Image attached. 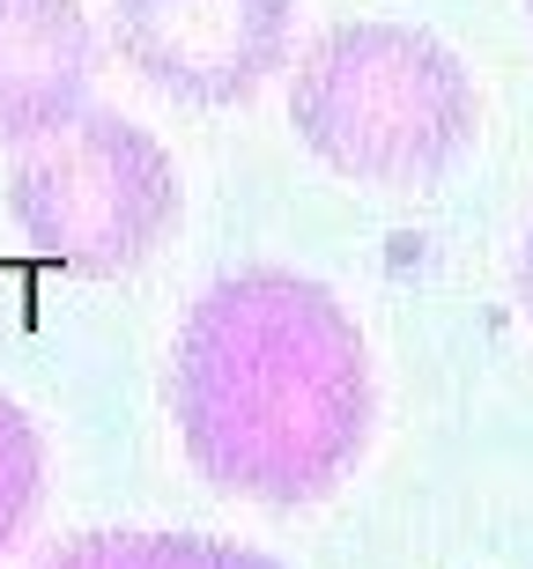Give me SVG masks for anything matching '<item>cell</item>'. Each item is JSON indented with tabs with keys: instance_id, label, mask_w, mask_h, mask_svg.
Segmentation results:
<instances>
[{
	"instance_id": "1",
	"label": "cell",
	"mask_w": 533,
	"mask_h": 569,
	"mask_svg": "<svg viewBox=\"0 0 533 569\" xmlns=\"http://www.w3.org/2000/svg\"><path fill=\"white\" fill-rule=\"evenodd\" d=\"M171 415L200 481L245 503H319L371 443V356L342 296L289 267L200 289L171 356Z\"/></svg>"
},
{
	"instance_id": "2",
	"label": "cell",
	"mask_w": 533,
	"mask_h": 569,
	"mask_svg": "<svg viewBox=\"0 0 533 569\" xmlns=\"http://www.w3.org/2000/svg\"><path fill=\"white\" fill-rule=\"evenodd\" d=\"M289 127L356 186H430L474 148L482 97L452 44L407 22H342L289 74Z\"/></svg>"
},
{
	"instance_id": "3",
	"label": "cell",
	"mask_w": 533,
	"mask_h": 569,
	"mask_svg": "<svg viewBox=\"0 0 533 569\" xmlns=\"http://www.w3.org/2000/svg\"><path fill=\"white\" fill-rule=\"evenodd\" d=\"M8 214L52 267L111 281L156 259L178 230V170L134 119L82 104L16 141Z\"/></svg>"
},
{
	"instance_id": "4",
	"label": "cell",
	"mask_w": 533,
	"mask_h": 569,
	"mask_svg": "<svg viewBox=\"0 0 533 569\" xmlns=\"http://www.w3.org/2000/svg\"><path fill=\"white\" fill-rule=\"evenodd\" d=\"M111 38L178 104H245L289 67V0H111Z\"/></svg>"
},
{
	"instance_id": "5",
	"label": "cell",
	"mask_w": 533,
	"mask_h": 569,
	"mask_svg": "<svg viewBox=\"0 0 533 569\" xmlns=\"http://www.w3.org/2000/svg\"><path fill=\"white\" fill-rule=\"evenodd\" d=\"M89 74H97V30L82 0H0V133L60 127L67 111H82Z\"/></svg>"
},
{
	"instance_id": "6",
	"label": "cell",
	"mask_w": 533,
	"mask_h": 569,
	"mask_svg": "<svg viewBox=\"0 0 533 569\" xmlns=\"http://www.w3.org/2000/svg\"><path fill=\"white\" fill-rule=\"evenodd\" d=\"M45 569H275V562L237 548V540H200V532H89Z\"/></svg>"
},
{
	"instance_id": "7",
	"label": "cell",
	"mask_w": 533,
	"mask_h": 569,
	"mask_svg": "<svg viewBox=\"0 0 533 569\" xmlns=\"http://www.w3.org/2000/svg\"><path fill=\"white\" fill-rule=\"evenodd\" d=\"M38 488H45V443L16 400H0V555L16 548V532L30 526Z\"/></svg>"
},
{
	"instance_id": "8",
	"label": "cell",
	"mask_w": 533,
	"mask_h": 569,
	"mask_svg": "<svg viewBox=\"0 0 533 569\" xmlns=\"http://www.w3.org/2000/svg\"><path fill=\"white\" fill-rule=\"evenodd\" d=\"M519 296H526V311H533V237H526V259H519Z\"/></svg>"
}]
</instances>
